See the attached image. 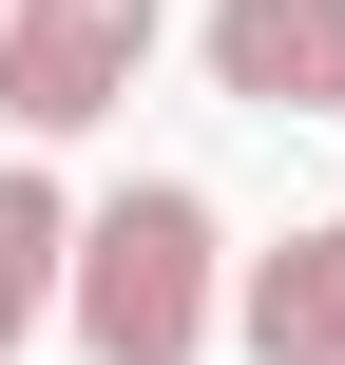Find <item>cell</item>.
<instances>
[{"mask_svg": "<svg viewBox=\"0 0 345 365\" xmlns=\"http://www.w3.org/2000/svg\"><path fill=\"white\" fill-rule=\"evenodd\" d=\"M192 58L230 115H345V0H211Z\"/></svg>", "mask_w": 345, "mask_h": 365, "instance_id": "3", "label": "cell"}, {"mask_svg": "<svg viewBox=\"0 0 345 365\" xmlns=\"http://www.w3.org/2000/svg\"><path fill=\"white\" fill-rule=\"evenodd\" d=\"M58 231H77V192H58L38 154H0V365L58 327Z\"/></svg>", "mask_w": 345, "mask_h": 365, "instance_id": "5", "label": "cell"}, {"mask_svg": "<svg viewBox=\"0 0 345 365\" xmlns=\"http://www.w3.org/2000/svg\"><path fill=\"white\" fill-rule=\"evenodd\" d=\"M250 365H345V212H288L269 250H230V308H211Z\"/></svg>", "mask_w": 345, "mask_h": 365, "instance_id": "4", "label": "cell"}, {"mask_svg": "<svg viewBox=\"0 0 345 365\" xmlns=\"http://www.w3.org/2000/svg\"><path fill=\"white\" fill-rule=\"evenodd\" d=\"M211 308H230V212L192 173H134L58 231V327L77 365H211Z\"/></svg>", "mask_w": 345, "mask_h": 365, "instance_id": "1", "label": "cell"}, {"mask_svg": "<svg viewBox=\"0 0 345 365\" xmlns=\"http://www.w3.org/2000/svg\"><path fill=\"white\" fill-rule=\"evenodd\" d=\"M173 0H0V115L19 135H96L134 77H154Z\"/></svg>", "mask_w": 345, "mask_h": 365, "instance_id": "2", "label": "cell"}]
</instances>
